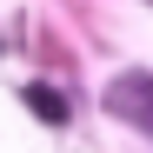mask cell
<instances>
[{
	"label": "cell",
	"instance_id": "cell-1",
	"mask_svg": "<svg viewBox=\"0 0 153 153\" xmlns=\"http://www.w3.org/2000/svg\"><path fill=\"white\" fill-rule=\"evenodd\" d=\"M107 107L120 120H133L140 133H153V73H126V80L107 87Z\"/></svg>",
	"mask_w": 153,
	"mask_h": 153
},
{
	"label": "cell",
	"instance_id": "cell-2",
	"mask_svg": "<svg viewBox=\"0 0 153 153\" xmlns=\"http://www.w3.org/2000/svg\"><path fill=\"white\" fill-rule=\"evenodd\" d=\"M27 107H33L47 126H67V100H60V93H47V87H27Z\"/></svg>",
	"mask_w": 153,
	"mask_h": 153
}]
</instances>
